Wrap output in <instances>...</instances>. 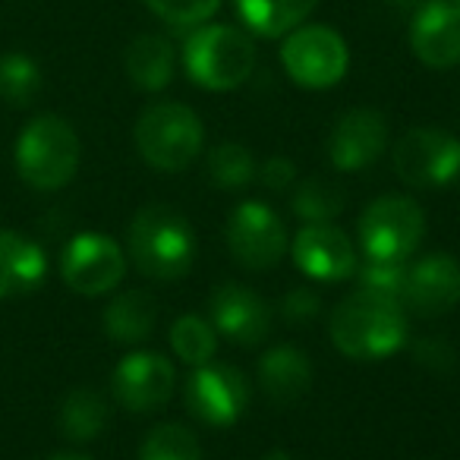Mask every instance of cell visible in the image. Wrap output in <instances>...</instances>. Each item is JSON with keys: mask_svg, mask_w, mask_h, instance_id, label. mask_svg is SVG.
Here are the masks:
<instances>
[{"mask_svg": "<svg viewBox=\"0 0 460 460\" xmlns=\"http://www.w3.org/2000/svg\"><path fill=\"white\" fill-rule=\"evenodd\" d=\"M410 48L432 70L460 64V10L451 0H426L410 26Z\"/></svg>", "mask_w": 460, "mask_h": 460, "instance_id": "5bb4252c", "label": "cell"}, {"mask_svg": "<svg viewBox=\"0 0 460 460\" xmlns=\"http://www.w3.org/2000/svg\"><path fill=\"white\" fill-rule=\"evenodd\" d=\"M158 322V303L146 290H127L108 309H104V332L117 344H136L155 332Z\"/></svg>", "mask_w": 460, "mask_h": 460, "instance_id": "7402d4cb", "label": "cell"}, {"mask_svg": "<svg viewBox=\"0 0 460 460\" xmlns=\"http://www.w3.org/2000/svg\"><path fill=\"white\" fill-rule=\"evenodd\" d=\"M215 328L234 344L252 347L269 334L271 309L259 294L243 284H221L208 300Z\"/></svg>", "mask_w": 460, "mask_h": 460, "instance_id": "2e32d148", "label": "cell"}, {"mask_svg": "<svg viewBox=\"0 0 460 460\" xmlns=\"http://www.w3.org/2000/svg\"><path fill=\"white\" fill-rule=\"evenodd\" d=\"M281 64L303 89H328L350 66L347 41L328 26H296L281 45Z\"/></svg>", "mask_w": 460, "mask_h": 460, "instance_id": "52a82bcc", "label": "cell"}, {"mask_svg": "<svg viewBox=\"0 0 460 460\" xmlns=\"http://www.w3.org/2000/svg\"><path fill=\"white\" fill-rule=\"evenodd\" d=\"M108 426V403L98 391L76 388L66 394L64 407H60V429L70 441H92L104 432Z\"/></svg>", "mask_w": 460, "mask_h": 460, "instance_id": "603a6c76", "label": "cell"}, {"mask_svg": "<svg viewBox=\"0 0 460 460\" xmlns=\"http://www.w3.org/2000/svg\"><path fill=\"white\" fill-rule=\"evenodd\" d=\"M139 460H202V447L186 426L167 422V426H158L146 435L139 447Z\"/></svg>", "mask_w": 460, "mask_h": 460, "instance_id": "4316f807", "label": "cell"}, {"mask_svg": "<svg viewBox=\"0 0 460 460\" xmlns=\"http://www.w3.org/2000/svg\"><path fill=\"white\" fill-rule=\"evenodd\" d=\"M259 378H262V391L275 403H294L306 394L313 382V366L306 353L296 347H275L259 363Z\"/></svg>", "mask_w": 460, "mask_h": 460, "instance_id": "d6986e66", "label": "cell"}, {"mask_svg": "<svg viewBox=\"0 0 460 460\" xmlns=\"http://www.w3.org/2000/svg\"><path fill=\"white\" fill-rule=\"evenodd\" d=\"M401 4H420V7H422V4H426V0H401Z\"/></svg>", "mask_w": 460, "mask_h": 460, "instance_id": "d590c367", "label": "cell"}, {"mask_svg": "<svg viewBox=\"0 0 460 460\" xmlns=\"http://www.w3.org/2000/svg\"><path fill=\"white\" fill-rule=\"evenodd\" d=\"M41 92V70L29 54L0 58V98L13 108H26Z\"/></svg>", "mask_w": 460, "mask_h": 460, "instance_id": "d4e9b609", "label": "cell"}, {"mask_svg": "<svg viewBox=\"0 0 460 460\" xmlns=\"http://www.w3.org/2000/svg\"><path fill=\"white\" fill-rule=\"evenodd\" d=\"M208 177L217 190H246L256 180V158L250 148L237 146V142H221L208 155Z\"/></svg>", "mask_w": 460, "mask_h": 460, "instance_id": "cb8c5ba5", "label": "cell"}, {"mask_svg": "<svg viewBox=\"0 0 460 460\" xmlns=\"http://www.w3.org/2000/svg\"><path fill=\"white\" fill-rule=\"evenodd\" d=\"M48 460H89V457H79V454H54Z\"/></svg>", "mask_w": 460, "mask_h": 460, "instance_id": "e575fe53", "label": "cell"}, {"mask_svg": "<svg viewBox=\"0 0 460 460\" xmlns=\"http://www.w3.org/2000/svg\"><path fill=\"white\" fill-rule=\"evenodd\" d=\"M183 66L202 89L230 92L256 70V45L237 26H196L183 45Z\"/></svg>", "mask_w": 460, "mask_h": 460, "instance_id": "3957f363", "label": "cell"}, {"mask_svg": "<svg viewBox=\"0 0 460 460\" xmlns=\"http://www.w3.org/2000/svg\"><path fill=\"white\" fill-rule=\"evenodd\" d=\"M183 401L196 420L208 426H230L250 407V382L230 366H196L186 378Z\"/></svg>", "mask_w": 460, "mask_h": 460, "instance_id": "30bf717a", "label": "cell"}, {"mask_svg": "<svg viewBox=\"0 0 460 460\" xmlns=\"http://www.w3.org/2000/svg\"><path fill=\"white\" fill-rule=\"evenodd\" d=\"M146 7L158 20H164L167 26L192 29L202 26L205 20H211L215 10L221 7V0H146Z\"/></svg>", "mask_w": 460, "mask_h": 460, "instance_id": "f1b7e54d", "label": "cell"}, {"mask_svg": "<svg viewBox=\"0 0 460 460\" xmlns=\"http://www.w3.org/2000/svg\"><path fill=\"white\" fill-rule=\"evenodd\" d=\"M227 246L243 269H275L288 252V227L262 202H243L227 217Z\"/></svg>", "mask_w": 460, "mask_h": 460, "instance_id": "9c48e42d", "label": "cell"}, {"mask_svg": "<svg viewBox=\"0 0 460 460\" xmlns=\"http://www.w3.org/2000/svg\"><path fill=\"white\" fill-rule=\"evenodd\" d=\"M79 167V136L64 117L41 114L16 139V171L32 190H60Z\"/></svg>", "mask_w": 460, "mask_h": 460, "instance_id": "277c9868", "label": "cell"}, {"mask_svg": "<svg viewBox=\"0 0 460 460\" xmlns=\"http://www.w3.org/2000/svg\"><path fill=\"white\" fill-rule=\"evenodd\" d=\"M294 259L300 271L315 281H344L357 271V250L344 230L332 224H306L294 240Z\"/></svg>", "mask_w": 460, "mask_h": 460, "instance_id": "e0dca14e", "label": "cell"}, {"mask_svg": "<svg viewBox=\"0 0 460 460\" xmlns=\"http://www.w3.org/2000/svg\"><path fill=\"white\" fill-rule=\"evenodd\" d=\"M60 271H64L66 288L85 296H98L123 281L127 259H123L120 246L104 234H79L66 243Z\"/></svg>", "mask_w": 460, "mask_h": 460, "instance_id": "8fae6325", "label": "cell"}, {"mask_svg": "<svg viewBox=\"0 0 460 460\" xmlns=\"http://www.w3.org/2000/svg\"><path fill=\"white\" fill-rule=\"evenodd\" d=\"M262 460H294V457H290L288 451H269V454H265Z\"/></svg>", "mask_w": 460, "mask_h": 460, "instance_id": "836d02e7", "label": "cell"}, {"mask_svg": "<svg viewBox=\"0 0 460 460\" xmlns=\"http://www.w3.org/2000/svg\"><path fill=\"white\" fill-rule=\"evenodd\" d=\"M205 129L196 111L177 102L152 104L136 123V148L155 171H183L202 152Z\"/></svg>", "mask_w": 460, "mask_h": 460, "instance_id": "5b68a950", "label": "cell"}, {"mask_svg": "<svg viewBox=\"0 0 460 460\" xmlns=\"http://www.w3.org/2000/svg\"><path fill=\"white\" fill-rule=\"evenodd\" d=\"M129 259L155 281L183 278L196 256L192 224L171 205H148L129 224Z\"/></svg>", "mask_w": 460, "mask_h": 460, "instance_id": "7a4b0ae2", "label": "cell"}, {"mask_svg": "<svg viewBox=\"0 0 460 460\" xmlns=\"http://www.w3.org/2000/svg\"><path fill=\"white\" fill-rule=\"evenodd\" d=\"M234 4H237V16L252 35L281 39L306 22L319 0H234Z\"/></svg>", "mask_w": 460, "mask_h": 460, "instance_id": "44dd1931", "label": "cell"}, {"mask_svg": "<svg viewBox=\"0 0 460 460\" xmlns=\"http://www.w3.org/2000/svg\"><path fill=\"white\" fill-rule=\"evenodd\" d=\"M296 180V167L290 158H269L262 164V183L269 186V190L281 192L288 190V186H294Z\"/></svg>", "mask_w": 460, "mask_h": 460, "instance_id": "d6a6232c", "label": "cell"}, {"mask_svg": "<svg viewBox=\"0 0 460 460\" xmlns=\"http://www.w3.org/2000/svg\"><path fill=\"white\" fill-rule=\"evenodd\" d=\"M413 357L420 366L432 372H451L454 369V347L445 338H422L413 344Z\"/></svg>", "mask_w": 460, "mask_h": 460, "instance_id": "4dcf8cb0", "label": "cell"}, {"mask_svg": "<svg viewBox=\"0 0 460 460\" xmlns=\"http://www.w3.org/2000/svg\"><path fill=\"white\" fill-rule=\"evenodd\" d=\"M281 315L294 325H306L319 315V296L309 288H294L288 296L281 300Z\"/></svg>", "mask_w": 460, "mask_h": 460, "instance_id": "1f68e13d", "label": "cell"}, {"mask_svg": "<svg viewBox=\"0 0 460 460\" xmlns=\"http://www.w3.org/2000/svg\"><path fill=\"white\" fill-rule=\"evenodd\" d=\"M357 271H359V281H363V290H376V294L394 296V300L403 296V281H407V265L403 262L366 259L363 265H357Z\"/></svg>", "mask_w": 460, "mask_h": 460, "instance_id": "f546056e", "label": "cell"}, {"mask_svg": "<svg viewBox=\"0 0 460 460\" xmlns=\"http://www.w3.org/2000/svg\"><path fill=\"white\" fill-rule=\"evenodd\" d=\"M394 171L416 190L451 186L460 177V142L445 129H410L394 146Z\"/></svg>", "mask_w": 460, "mask_h": 460, "instance_id": "ba28073f", "label": "cell"}, {"mask_svg": "<svg viewBox=\"0 0 460 460\" xmlns=\"http://www.w3.org/2000/svg\"><path fill=\"white\" fill-rule=\"evenodd\" d=\"M454 4H457V10H460V0H454Z\"/></svg>", "mask_w": 460, "mask_h": 460, "instance_id": "8d00e7d4", "label": "cell"}, {"mask_svg": "<svg viewBox=\"0 0 460 460\" xmlns=\"http://www.w3.org/2000/svg\"><path fill=\"white\" fill-rule=\"evenodd\" d=\"M401 303L422 319L451 313L460 303V262L447 252L420 259L413 269H407Z\"/></svg>", "mask_w": 460, "mask_h": 460, "instance_id": "7c38bea8", "label": "cell"}, {"mask_svg": "<svg viewBox=\"0 0 460 460\" xmlns=\"http://www.w3.org/2000/svg\"><path fill=\"white\" fill-rule=\"evenodd\" d=\"M344 208V192L325 180H306L294 192V211L306 224H328Z\"/></svg>", "mask_w": 460, "mask_h": 460, "instance_id": "83f0119b", "label": "cell"}, {"mask_svg": "<svg viewBox=\"0 0 460 460\" xmlns=\"http://www.w3.org/2000/svg\"><path fill=\"white\" fill-rule=\"evenodd\" d=\"M173 366L161 353H129L114 369V397L133 413H148L161 403L171 401L173 394Z\"/></svg>", "mask_w": 460, "mask_h": 460, "instance_id": "4fadbf2b", "label": "cell"}, {"mask_svg": "<svg viewBox=\"0 0 460 460\" xmlns=\"http://www.w3.org/2000/svg\"><path fill=\"white\" fill-rule=\"evenodd\" d=\"M332 341L350 359H382L401 350V344L407 341L403 303L359 288L334 309Z\"/></svg>", "mask_w": 460, "mask_h": 460, "instance_id": "6da1fadb", "label": "cell"}, {"mask_svg": "<svg viewBox=\"0 0 460 460\" xmlns=\"http://www.w3.org/2000/svg\"><path fill=\"white\" fill-rule=\"evenodd\" d=\"M127 76L136 89L142 92H161L171 85L173 70H177V54L173 45L161 35H139L127 48Z\"/></svg>", "mask_w": 460, "mask_h": 460, "instance_id": "ffe728a7", "label": "cell"}, {"mask_svg": "<svg viewBox=\"0 0 460 460\" xmlns=\"http://www.w3.org/2000/svg\"><path fill=\"white\" fill-rule=\"evenodd\" d=\"M426 217L413 199L385 196L376 199L359 217V243L366 259H391L407 262L410 252L420 246Z\"/></svg>", "mask_w": 460, "mask_h": 460, "instance_id": "8992f818", "label": "cell"}, {"mask_svg": "<svg viewBox=\"0 0 460 460\" xmlns=\"http://www.w3.org/2000/svg\"><path fill=\"white\" fill-rule=\"evenodd\" d=\"M171 347L183 363L190 366H205L215 357V328L199 315H180L171 328Z\"/></svg>", "mask_w": 460, "mask_h": 460, "instance_id": "484cf974", "label": "cell"}, {"mask_svg": "<svg viewBox=\"0 0 460 460\" xmlns=\"http://www.w3.org/2000/svg\"><path fill=\"white\" fill-rule=\"evenodd\" d=\"M388 142V120L372 108H353L334 123L328 139V158L338 171H363Z\"/></svg>", "mask_w": 460, "mask_h": 460, "instance_id": "9a60e30c", "label": "cell"}, {"mask_svg": "<svg viewBox=\"0 0 460 460\" xmlns=\"http://www.w3.org/2000/svg\"><path fill=\"white\" fill-rule=\"evenodd\" d=\"M48 259L39 243L16 230H0V300L32 294L45 281Z\"/></svg>", "mask_w": 460, "mask_h": 460, "instance_id": "ac0fdd59", "label": "cell"}]
</instances>
